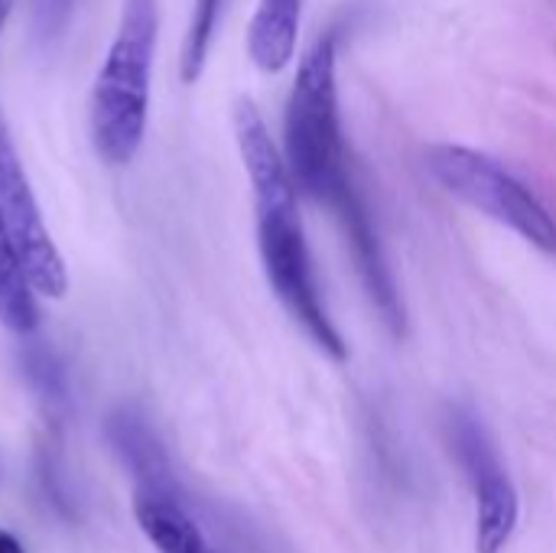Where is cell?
<instances>
[{
    "mask_svg": "<svg viewBox=\"0 0 556 553\" xmlns=\"http://www.w3.org/2000/svg\"><path fill=\"white\" fill-rule=\"evenodd\" d=\"M235 137L251 179L254 212H257V244L264 257V274L287 306V313L306 329V336L336 362L349 355L342 336L336 332L313 277L309 248L303 238L300 212H296V183L290 176L287 160L280 156L261 111L241 98L235 104Z\"/></svg>",
    "mask_w": 556,
    "mask_h": 553,
    "instance_id": "1",
    "label": "cell"
},
{
    "mask_svg": "<svg viewBox=\"0 0 556 553\" xmlns=\"http://www.w3.org/2000/svg\"><path fill=\"white\" fill-rule=\"evenodd\" d=\"M160 36L156 0H124L114 39L91 85L88 127L94 153L124 166L137 156L150 111V72Z\"/></svg>",
    "mask_w": 556,
    "mask_h": 553,
    "instance_id": "2",
    "label": "cell"
},
{
    "mask_svg": "<svg viewBox=\"0 0 556 553\" xmlns=\"http://www.w3.org/2000/svg\"><path fill=\"white\" fill-rule=\"evenodd\" d=\"M283 137L293 183L306 196L336 205L352 189V183L345 176L332 36H319L300 59L287 101Z\"/></svg>",
    "mask_w": 556,
    "mask_h": 553,
    "instance_id": "3",
    "label": "cell"
},
{
    "mask_svg": "<svg viewBox=\"0 0 556 553\" xmlns=\"http://www.w3.org/2000/svg\"><path fill=\"white\" fill-rule=\"evenodd\" d=\"M427 169L450 196L508 225L534 248L556 254V218L551 209L489 153L463 143H433L427 150Z\"/></svg>",
    "mask_w": 556,
    "mask_h": 553,
    "instance_id": "4",
    "label": "cell"
},
{
    "mask_svg": "<svg viewBox=\"0 0 556 553\" xmlns=\"http://www.w3.org/2000/svg\"><path fill=\"white\" fill-rule=\"evenodd\" d=\"M0 215L16 244V254L23 261V271H26L33 290L42 297H52V300L65 297V290H68L65 261L42 222L39 202L33 196L23 163L16 156V147L10 140L3 114H0Z\"/></svg>",
    "mask_w": 556,
    "mask_h": 553,
    "instance_id": "5",
    "label": "cell"
},
{
    "mask_svg": "<svg viewBox=\"0 0 556 553\" xmlns=\"http://www.w3.org/2000/svg\"><path fill=\"white\" fill-rule=\"evenodd\" d=\"M453 447L476 489V551L502 553L518 528L515 482L508 479L482 430L469 417H459L453 424Z\"/></svg>",
    "mask_w": 556,
    "mask_h": 553,
    "instance_id": "6",
    "label": "cell"
},
{
    "mask_svg": "<svg viewBox=\"0 0 556 553\" xmlns=\"http://www.w3.org/2000/svg\"><path fill=\"white\" fill-rule=\"evenodd\" d=\"M336 215L342 218L345 225V235H349V244H352V254H355V264H358V274L375 300V306L381 310L384 323L401 332L404 329V310L397 303V290H394V280H391V271L381 257V248H378V238H375V228L368 222V212L362 209L355 189H349L336 205Z\"/></svg>",
    "mask_w": 556,
    "mask_h": 553,
    "instance_id": "7",
    "label": "cell"
},
{
    "mask_svg": "<svg viewBox=\"0 0 556 553\" xmlns=\"http://www.w3.org/2000/svg\"><path fill=\"white\" fill-rule=\"evenodd\" d=\"M134 515L147 541L160 553H212L186 508L166 492V486L137 482Z\"/></svg>",
    "mask_w": 556,
    "mask_h": 553,
    "instance_id": "8",
    "label": "cell"
},
{
    "mask_svg": "<svg viewBox=\"0 0 556 553\" xmlns=\"http://www.w3.org/2000/svg\"><path fill=\"white\" fill-rule=\"evenodd\" d=\"M303 0H257L248 26V55L261 72H283L296 52Z\"/></svg>",
    "mask_w": 556,
    "mask_h": 553,
    "instance_id": "9",
    "label": "cell"
},
{
    "mask_svg": "<svg viewBox=\"0 0 556 553\" xmlns=\"http://www.w3.org/2000/svg\"><path fill=\"white\" fill-rule=\"evenodd\" d=\"M36 323H39L36 290L23 271L16 244L0 215V326H7L16 336H29Z\"/></svg>",
    "mask_w": 556,
    "mask_h": 553,
    "instance_id": "10",
    "label": "cell"
},
{
    "mask_svg": "<svg viewBox=\"0 0 556 553\" xmlns=\"http://www.w3.org/2000/svg\"><path fill=\"white\" fill-rule=\"evenodd\" d=\"M225 0H192V16H189V29H186V42H182V55H179V75L186 85H192L208 62V49L218 29V16H222Z\"/></svg>",
    "mask_w": 556,
    "mask_h": 553,
    "instance_id": "11",
    "label": "cell"
},
{
    "mask_svg": "<svg viewBox=\"0 0 556 553\" xmlns=\"http://www.w3.org/2000/svg\"><path fill=\"white\" fill-rule=\"evenodd\" d=\"M78 0H33V33L39 42H55L72 16H75Z\"/></svg>",
    "mask_w": 556,
    "mask_h": 553,
    "instance_id": "12",
    "label": "cell"
},
{
    "mask_svg": "<svg viewBox=\"0 0 556 553\" xmlns=\"http://www.w3.org/2000/svg\"><path fill=\"white\" fill-rule=\"evenodd\" d=\"M0 553H26V551H23V544H20L10 531H3V528H0Z\"/></svg>",
    "mask_w": 556,
    "mask_h": 553,
    "instance_id": "13",
    "label": "cell"
},
{
    "mask_svg": "<svg viewBox=\"0 0 556 553\" xmlns=\"http://www.w3.org/2000/svg\"><path fill=\"white\" fill-rule=\"evenodd\" d=\"M13 3H16V0H0V29H3V23H7V16H10V10H13Z\"/></svg>",
    "mask_w": 556,
    "mask_h": 553,
    "instance_id": "14",
    "label": "cell"
}]
</instances>
